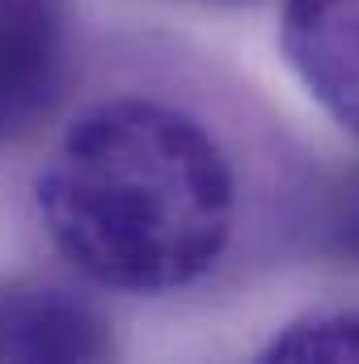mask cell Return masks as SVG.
<instances>
[{"instance_id": "obj_1", "label": "cell", "mask_w": 359, "mask_h": 364, "mask_svg": "<svg viewBox=\"0 0 359 364\" xmlns=\"http://www.w3.org/2000/svg\"><path fill=\"white\" fill-rule=\"evenodd\" d=\"M34 203L55 250L85 279L165 296L224 259L237 174L194 114L157 97H110L64 132Z\"/></svg>"}, {"instance_id": "obj_2", "label": "cell", "mask_w": 359, "mask_h": 364, "mask_svg": "<svg viewBox=\"0 0 359 364\" xmlns=\"http://www.w3.org/2000/svg\"><path fill=\"white\" fill-rule=\"evenodd\" d=\"M72 73L68 0H0V149L51 119Z\"/></svg>"}, {"instance_id": "obj_5", "label": "cell", "mask_w": 359, "mask_h": 364, "mask_svg": "<svg viewBox=\"0 0 359 364\" xmlns=\"http://www.w3.org/2000/svg\"><path fill=\"white\" fill-rule=\"evenodd\" d=\"M292 237L304 255L359 267V161L313 166L292 186Z\"/></svg>"}, {"instance_id": "obj_4", "label": "cell", "mask_w": 359, "mask_h": 364, "mask_svg": "<svg viewBox=\"0 0 359 364\" xmlns=\"http://www.w3.org/2000/svg\"><path fill=\"white\" fill-rule=\"evenodd\" d=\"M106 356H114V331L89 296L43 279L0 284V360L93 364Z\"/></svg>"}, {"instance_id": "obj_6", "label": "cell", "mask_w": 359, "mask_h": 364, "mask_svg": "<svg viewBox=\"0 0 359 364\" xmlns=\"http://www.w3.org/2000/svg\"><path fill=\"white\" fill-rule=\"evenodd\" d=\"M270 364H359V309H313L263 343Z\"/></svg>"}, {"instance_id": "obj_3", "label": "cell", "mask_w": 359, "mask_h": 364, "mask_svg": "<svg viewBox=\"0 0 359 364\" xmlns=\"http://www.w3.org/2000/svg\"><path fill=\"white\" fill-rule=\"evenodd\" d=\"M279 47L309 97L359 140V0H283Z\"/></svg>"}]
</instances>
